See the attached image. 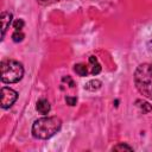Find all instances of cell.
<instances>
[{"label":"cell","mask_w":152,"mask_h":152,"mask_svg":"<svg viewBox=\"0 0 152 152\" xmlns=\"http://www.w3.org/2000/svg\"><path fill=\"white\" fill-rule=\"evenodd\" d=\"M62 127V120L57 116H44L37 119L32 125V135L37 139H49Z\"/></svg>","instance_id":"obj_1"},{"label":"cell","mask_w":152,"mask_h":152,"mask_svg":"<svg viewBox=\"0 0 152 152\" xmlns=\"http://www.w3.org/2000/svg\"><path fill=\"white\" fill-rule=\"evenodd\" d=\"M134 83L142 96L152 100V64L144 63L135 69Z\"/></svg>","instance_id":"obj_2"},{"label":"cell","mask_w":152,"mask_h":152,"mask_svg":"<svg viewBox=\"0 0 152 152\" xmlns=\"http://www.w3.org/2000/svg\"><path fill=\"white\" fill-rule=\"evenodd\" d=\"M1 81L4 83H17L24 76V68L21 63L13 59H4L0 64Z\"/></svg>","instance_id":"obj_3"},{"label":"cell","mask_w":152,"mask_h":152,"mask_svg":"<svg viewBox=\"0 0 152 152\" xmlns=\"http://www.w3.org/2000/svg\"><path fill=\"white\" fill-rule=\"evenodd\" d=\"M17 99H18V93L14 89L8 88V87L1 88V101H0L1 108L4 109L10 108L17 101Z\"/></svg>","instance_id":"obj_4"},{"label":"cell","mask_w":152,"mask_h":152,"mask_svg":"<svg viewBox=\"0 0 152 152\" xmlns=\"http://www.w3.org/2000/svg\"><path fill=\"white\" fill-rule=\"evenodd\" d=\"M12 14L10 12H2L0 15V20H1V38L5 37V33L7 31V28L10 27V24L12 21Z\"/></svg>","instance_id":"obj_5"},{"label":"cell","mask_w":152,"mask_h":152,"mask_svg":"<svg viewBox=\"0 0 152 152\" xmlns=\"http://www.w3.org/2000/svg\"><path fill=\"white\" fill-rule=\"evenodd\" d=\"M36 109L43 114V115H46L50 109H51V106H50V102L46 100V99H40L37 101V104H36Z\"/></svg>","instance_id":"obj_6"},{"label":"cell","mask_w":152,"mask_h":152,"mask_svg":"<svg viewBox=\"0 0 152 152\" xmlns=\"http://www.w3.org/2000/svg\"><path fill=\"white\" fill-rule=\"evenodd\" d=\"M89 63L91 64V70H90V74H91V75H97V74L101 71V65H100L99 61L96 59V57L90 56V57H89Z\"/></svg>","instance_id":"obj_7"},{"label":"cell","mask_w":152,"mask_h":152,"mask_svg":"<svg viewBox=\"0 0 152 152\" xmlns=\"http://www.w3.org/2000/svg\"><path fill=\"white\" fill-rule=\"evenodd\" d=\"M101 86H102V82L101 81H99V80H90L89 82L86 83L84 88L87 90H89V91H95V90L100 89Z\"/></svg>","instance_id":"obj_8"},{"label":"cell","mask_w":152,"mask_h":152,"mask_svg":"<svg viewBox=\"0 0 152 152\" xmlns=\"http://www.w3.org/2000/svg\"><path fill=\"white\" fill-rule=\"evenodd\" d=\"M74 71L78 75V76H86L87 74H88V70H87V66L84 65V64H82V63H78V64H75V66H74Z\"/></svg>","instance_id":"obj_9"},{"label":"cell","mask_w":152,"mask_h":152,"mask_svg":"<svg viewBox=\"0 0 152 152\" xmlns=\"http://www.w3.org/2000/svg\"><path fill=\"white\" fill-rule=\"evenodd\" d=\"M112 150L113 151H133V147H131L126 144H118V145L113 146Z\"/></svg>","instance_id":"obj_10"},{"label":"cell","mask_w":152,"mask_h":152,"mask_svg":"<svg viewBox=\"0 0 152 152\" xmlns=\"http://www.w3.org/2000/svg\"><path fill=\"white\" fill-rule=\"evenodd\" d=\"M12 39H13V42H15V43L21 42V40L24 39V33L20 32V31H14V33L12 34Z\"/></svg>","instance_id":"obj_11"},{"label":"cell","mask_w":152,"mask_h":152,"mask_svg":"<svg viewBox=\"0 0 152 152\" xmlns=\"http://www.w3.org/2000/svg\"><path fill=\"white\" fill-rule=\"evenodd\" d=\"M24 20L23 19H17L14 23H13V27L15 28V31H21V28L24 27Z\"/></svg>","instance_id":"obj_12"},{"label":"cell","mask_w":152,"mask_h":152,"mask_svg":"<svg viewBox=\"0 0 152 152\" xmlns=\"http://www.w3.org/2000/svg\"><path fill=\"white\" fill-rule=\"evenodd\" d=\"M137 102H139V103H140V104H138V106L141 108V110H142V112H144V108H146V110H147V112L152 110V107H151L147 102H141V101H137Z\"/></svg>","instance_id":"obj_13"},{"label":"cell","mask_w":152,"mask_h":152,"mask_svg":"<svg viewBox=\"0 0 152 152\" xmlns=\"http://www.w3.org/2000/svg\"><path fill=\"white\" fill-rule=\"evenodd\" d=\"M65 102H66L69 106H75L76 102H77V99H76V97H71V96H66V97H65Z\"/></svg>","instance_id":"obj_14"},{"label":"cell","mask_w":152,"mask_h":152,"mask_svg":"<svg viewBox=\"0 0 152 152\" xmlns=\"http://www.w3.org/2000/svg\"><path fill=\"white\" fill-rule=\"evenodd\" d=\"M42 4H50V2H55V1H59V0H38Z\"/></svg>","instance_id":"obj_15"}]
</instances>
